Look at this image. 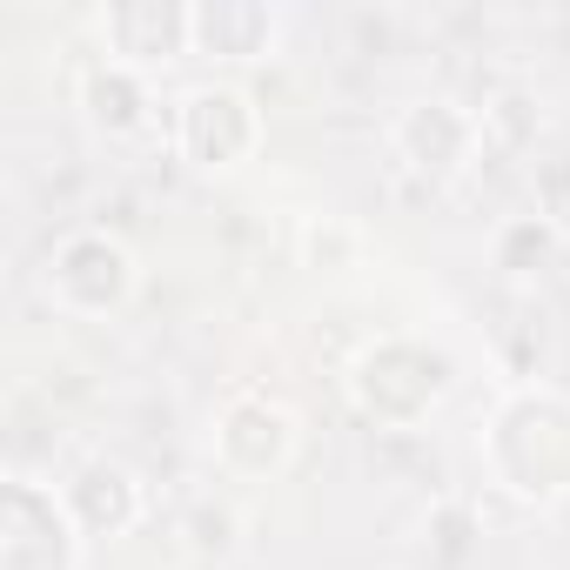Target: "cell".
<instances>
[{"label":"cell","mask_w":570,"mask_h":570,"mask_svg":"<svg viewBox=\"0 0 570 570\" xmlns=\"http://www.w3.org/2000/svg\"><path fill=\"white\" fill-rule=\"evenodd\" d=\"M188 543H195L202 557H228V550H235V510H228V503H195Z\"/></svg>","instance_id":"obj_15"},{"label":"cell","mask_w":570,"mask_h":570,"mask_svg":"<svg viewBox=\"0 0 570 570\" xmlns=\"http://www.w3.org/2000/svg\"><path fill=\"white\" fill-rule=\"evenodd\" d=\"M282 35V14L262 0H195L188 8V41L208 61H255Z\"/></svg>","instance_id":"obj_11"},{"label":"cell","mask_w":570,"mask_h":570,"mask_svg":"<svg viewBox=\"0 0 570 570\" xmlns=\"http://www.w3.org/2000/svg\"><path fill=\"white\" fill-rule=\"evenodd\" d=\"M296 255L316 275H350V268H363V228L343 215H309L296 235Z\"/></svg>","instance_id":"obj_13"},{"label":"cell","mask_w":570,"mask_h":570,"mask_svg":"<svg viewBox=\"0 0 570 570\" xmlns=\"http://www.w3.org/2000/svg\"><path fill=\"white\" fill-rule=\"evenodd\" d=\"M490 483L517 503H557L570 497V396L563 390H517L497 403L483 443H476Z\"/></svg>","instance_id":"obj_1"},{"label":"cell","mask_w":570,"mask_h":570,"mask_svg":"<svg viewBox=\"0 0 570 570\" xmlns=\"http://www.w3.org/2000/svg\"><path fill=\"white\" fill-rule=\"evenodd\" d=\"M390 148L396 161L430 181V188H450L463 181L476 161H483V115H470L463 101L450 95H416L396 121H390Z\"/></svg>","instance_id":"obj_4"},{"label":"cell","mask_w":570,"mask_h":570,"mask_svg":"<svg viewBox=\"0 0 570 570\" xmlns=\"http://www.w3.org/2000/svg\"><path fill=\"white\" fill-rule=\"evenodd\" d=\"M262 148V108L228 88V81H202L175 101V155L202 175H228Z\"/></svg>","instance_id":"obj_5"},{"label":"cell","mask_w":570,"mask_h":570,"mask_svg":"<svg viewBox=\"0 0 570 570\" xmlns=\"http://www.w3.org/2000/svg\"><path fill=\"white\" fill-rule=\"evenodd\" d=\"M41 289L61 316H115L135 296V255L108 228H75L48 248Z\"/></svg>","instance_id":"obj_3"},{"label":"cell","mask_w":570,"mask_h":570,"mask_svg":"<svg viewBox=\"0 0 570 570\" xmlns=\"http://www.w3.org/2000/svg\"><path fill=\"white\" fill-rule=\"evenodd\" d=\"M101 41H108V61H128L141 75L195 55L188 8H161V0H121V8H108L101 14Z\"/></svg>","instance_id":"obj_9"},{"label":"cell","mask_w":570,"mask_h":570,"mask_svg":"<svg viewBox=\"0 0 570 570\" xmlns=\"http://www.w3.org/2000/svg\"><path fill=\"white\" fill-rule=\"evenodd\" d=\"M456 383V363L423 336H383L350 363V403L376 430H416Z\"/></svg>","instance_id":"obj_2"},{"label":"cell","mask_w":570,"mask_h":570,"mask_svg":"<svg viewBox=\"0 0 570 570\" xmlns=\"http://www.w3.org/2000/svg\"><path fill=\"white\" fill-rule=\"evenodd\" d=\"M490 255L510 282H543L563 255V222L557 215H510V222H497Z\"/></svg>","instance_id":"obj_12"},{"label":"cell","mask_w":570,"mask_h":570,"mask_svg":"<svg viewBox=\"0 0 570 570\" xmlns=\"http://www.w3.org/2000/svg\"><path fill=\"white\" fill-rule=\"evenodd\" d=\"M81 115H88V128L108 135V141L148 135V128H155V75H141V68L101 55V61L81 75Z\"/></svg>","instance_id":"obj_10"},{"label":"cell","mask_w":570,"mask_h":570,"mask_svg":"<svg viewBox=\"0 0 570 570\" xmlns=\"http://www.w3.org/2000/svg\"><path fill=\"white\" fill-rule=\"evenodd\" d=\"M81 530L61 503V490H41L28 476H8L0 490V570H81Z\"/></svg>","instance_id":"obj_6"},{"label":"cell","mask_w":570,"mask_h":570,"mask_svg":"<svg viewBox=\"0 0 570 570\" xmlns=\"http://www.w3.org/2000/svg\"><path fill=\"white\" fill-rule=\"evenodd\" d=\"M303 430H296V410L275 403V396H235L222 416H215V463L242 483H262V476H282L296 456Z\"/></svg>","instance_id":"obj_7"},{"label":"cell","mask_w":570,"mask_h":570,"mask_svg":"<svg viewBox=\"0 0 570 570\" xmlns=\"http://www.w3.org/2000/svg\"><path fill=\"white\" fill-rule=\"evenodd\" d=\"M537 135V101L530 95H497L490 108H483V148H523Z\"/></svg>","instance_id":"obj_14"},{"label":"cell","mask_w":570,"mask_h":570,"mask_svg":"<svg viewBox=\"0 0 570 570\" xmlns=\"http://www.w3.org/2000/svg\"><path fill=\"white\" fill-rule=\"evenodd\" d=\"M61 503H68V517H75V530L81 537H128L141 517H148V490H141V476L121 463V456H88L68 483H61Z\"/></svg>","instance_id":"obj_8"}]
</instances>
